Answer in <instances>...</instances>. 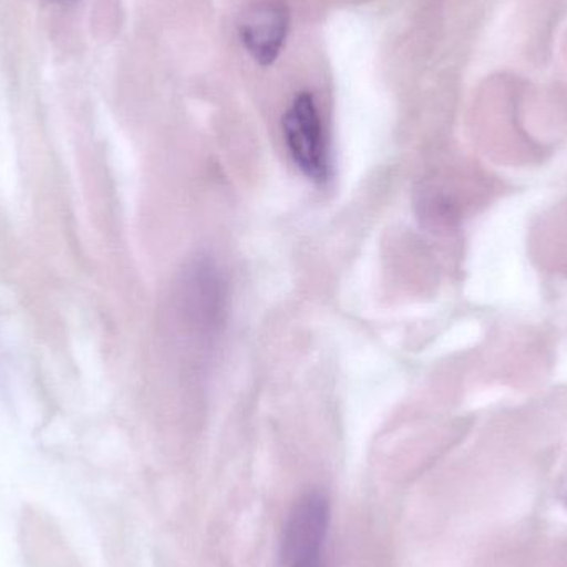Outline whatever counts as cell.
I'll use <instances>...</instances> for the list:
<instances>
[{"instance_id":"4","label":"cell","mask_w":567,"mask_h":567,"mask_svg":"<svg viewBox=\"0 0 567 567\" xmlns=\"http://www.w3.org/2000/svg\"><path fill=\"white\" fill-rule=\"evenodd\" d=\"M289 10L281 0H262L243 13L239 37L249 55L262 66L272 65L281 55L287 32Z\"/></svg>"},{"instance_id":"1","label":"cell","mask_w":567,"mask_h":567,"mask_svg":"<svg viewBox=\"0 0 567 567\" xmlns=\"http://www.w3.org/2000/svg\"><path fill=\"white\" fill-rule=\"evenodd\" d=\"M179 333L198 352L208 353L221 339L229 317V286L215 259L199 256L179 272L173 296Z\"/></svg>"},{"instance_id":"2","label":"cell","mask_w":567,"mask_h":567,"mask_svg":"<svg viewBox=\"0 0 567 567\" xmlns=\"http://www.w3.org/2000/svg\"><path fill=\"white\" fill-rule=\"evenodd\" d=\"M282 132L293 165L309 182L326 185L332 178V159L313 95L303 92L293 99L284 115Z\"/></svg>"},{"instance_id":"3","label":"cell","mask_w":567,"mask_h":567,"mask_svg":"<svg viewBox=\"0 0 567 567\" xmlns=\"http://www.w3.org/2000/svg\"><path fill=\"white\" fill-rule=\"evenodd\" d=\"M329 525V498L320 492L300 496L284 525V567H326L323 558Z\"/></svg>"}]
</instances>
